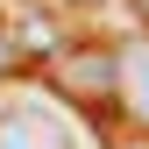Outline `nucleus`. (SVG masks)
Instances as JSON below:
<instances>
[{
    "label": "nucleus",
    "instance_id": "1",
    "mask_svg": "<svg viewBox=\"0 0 149 149\" xmlns=\"http://www.w3.org/2000/svg\"><path fill=\"white\" fill-rule=\"evenodd\" d=\"M0 149H78L71 121L43 100H7L0 107Z\"/></svg>",
    "mask_w": 149,
    "mask_h": 149
},
{
    "label": "nucleus",
    "instance_id": "2",
    "mask_svg": "<svg viewBox=\"0 0 149 149\" xmlns=\"http://www.w3.org/2000/svg\"><path fill=\"white\" fill-rule=\"evenodd\" d=\"M114 107L128 114L135 135H149V36L114 50Z\"/></svg>",
    "mask_w": 149,
    "mask_h": 149
}]
</instances>
